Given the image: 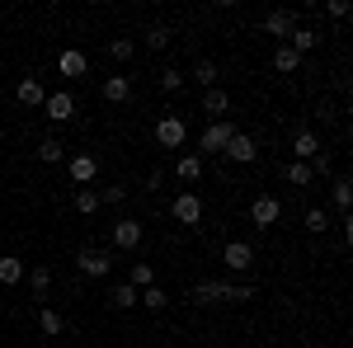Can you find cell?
Instances as JSON below:
<instances>
[{"label":"cell","instance_id":"obj_26","mask_svg":"<svg viewBox=\"0 0 353 348\" xmlns=\"http://www.w3.org/2000/svg\"><path fill=\"white\" fill-rule=\"evenodd\" d=\"M99 207H104L99 188H76V212H81V216H94Z\"/></svg>","mask_w":353,"mask_h":348},{"label":"cell","instance_id":"obj_10","mask_svg":"<svg viewBox=\"0 0 353 348\" xmlns=\"http://www.w3.org/2000/svg\"><path fill=\"white\" fill-rule=\"evenodd\" d=\"M292 28H297V10H269V14H264V33L278 38V43H288Z\"/></svg>","mask_w":353,"mask_h":348},{"label":"cell","instance_id":"obj_3","mask_svg":"<svg viewBox=\"0 0 353 348\" xmlns=\"http://www.w3.org/2000/svg\"><path fill=\"white\" fill-rule=\"evenodd\" d=\"M156 141H161L165 151H179V146L189 141V123H184V118H174V113H165L161 123H156Z\"/></svg>","mask_w":353,"mask_h":348},{"label":"cell","instance_id":"obj_18","mask_svg":"<svg viewBox=\"0 0 353 348\" xmlns=\"http://www.w3.org/2000/svg\"><path fill=\"white\" fill-rule=\"evenodd\" d=\"M57 66H61V76H71V81H81L85 71H90V61H85V52H76V48H66V52L57 57Z\"/></svg>","mask_w":353,"mask_h":348},{"label":"cell","instance_id":"obj_1","mask_svg":"<svg viewBox=\"0 0 353 348\" xmlns=\"http://www.w3.org/2000/svg\"><path fill=\"white\" fill-rule=\"evenodd\" d=\"M189 296L198 301V306H226V301L241 306V301H254L259 287H254V283H221V278H208V283H193Z\"/></svg>","mask_w":353,"mask_h":348},{"label":"cell","instance_id":"obj_34","mask_svg":"<svg viewBox=\"0 0 353 348\" xmlns=\"http://www.w3.org/2000/svg\"><path fill=\"white\" fill-rule=\"evenodd\" d=\"M141 306H146V311H165V306H170V292L156 283V287H146V292H141Z\"/></svg>","mask_w":353,"mask_h":348},{"label":"cell","instance_id":"obj_35","mask_svg":"<svg viewBox=\"0 0 353 348\" xmlns=\"http://www.w3.org/2000/svg\"><path fill=\"white\" fill-rule=\"evenodd\" d=\"M109 57H113V61H132V57H137V43H132V38H113V43H109Z\"/></svg>","mask_w":353,"mask_h":348},{"label":"cell","instance_id":"obj_6","mask_svg":"<svg viewBox=\"0 0 353 348\" xmlns=\"http://www.w3.org/2000/svg\"><path fill=\"white\" fill-rule=\"evenodd\" d=\"M43 118H48V123H71V118H76V94H71V90L48 94V99H43Z\"/></svg>","mask_w":353,"mask_h":348},{"label":"cell","instance_id":"obj_24","mask_svg":"<svg viewBox=\"0 0 353 348\" xmlns=\"http://www.w3.org/2000/svg\"><path fill=\"white\" fill-rule=\"evenodd\" d=\"M0 283H5V287L24 283V259H19V254H0Z\"/></svg>","mask_w":353,"mask_h":348},{"label":"cell","instance_id":"obj_7","mask_svg":"<svg viewBox=\"0 0 353 348\" xmlns=\"http://www.w3.org/2000/svg\"><path fill=\"white\" fill-rule=\"evenodd\" d=\"M278 216H283V203H278L273 193H259V198L250 203V221H254L259 231H269V226H278Z\"/></svg>","mask_w":353,"mask_h":348},{"label":"cell","instance_id":"obj_8","mask_svg":"<svg viewBox=\"0 0 353 348\" xmlns=\"http://www.w3.org/2000/svg\"><path fill=\"white\" fill-rule=\"evenodd\" d=\"M231 165H254L259 161V146H254V136L250 132H231V141H226V151H221Z\"/></svg>","mask_w":353,"mask_h":348},{"label":"cell","instance_id":"obj_14","mask_svg":"<svg viewBox=\"0 0 353 348\" xmlns=\"http://www.w3.org/2000/svg\"><path fill=\"white\" fill-rule=\"evenodd\" d=\"M14 99L24 108H43V99H48V90H43V81L38 76H24V81L14 85Z\"/></svg>","mask_w":353,"mask_h":348},{"label":"cell","instance_id":"obj_13","mask_svg":"<svg viewBox=\"0 0 353 348\" xmlns=\"http://www.w3.org/2000/svg\"><path fill=\"white\" fill-rule=\"evenodd\" d=\"M203 113H208V123H217V118H226V113H231V94H226L221 85H212V90H203Z\"/></svg>","mask_w":353,"mask_h":348},{"label":"cell","instance_id":"obj_23","mask_svg":"<svg viewBox=\"0 0 353 348\" xmlns=\"http://www.w3.org/2000/svg\"><path fill=\"white\" fill-rule=\"evenodd\" d=\"M38 329H43L48 339H61V329H66L61 311H52V306H38Z\"/></svg>","mask_w":353,"mask_h":348},{"label":"cell","instance_id":"obj_31","mask_svg":"<svg viewBox=\"0 0 353 348\" xmlns=\"http://www.w3.org/2000/svg\"><path fill=\"white\" fill-rule=\"evenodd\" d=\"M334 207H339V212L349 216V203H353V184H349V174H334Z\"/></svg>","mask_w":353,"mask_h":348},{"label":"cell","instance_id":"obj_22","mask_svg":"<svg viewBox=\"0 0 353 348\" xmlns=\"http://www.w3.org/2000/svg\"><path fill=\"white\" fill-rule=\"evenodd\" d=\"M174 179L198 184V179H203V156H179V161H174Z\"/></svg>","mask_w":353,"mask_h":348},{"label":"cell","instance_id":"obj_27","mask_svg":"<svg viewBox=\"0 0 353 348\" xmlns=\"http://www.w3.org/2000/svg\"><path fill=\"white\" fill-rule=\"evenodd\" d=\"M61 156H66L61 136H43V141H38V161L43 165H61Z\"/></svg>","mask_w":353,"mask_h":348},{"label":"cell","instance_id":"obj_20","mask_svg":"<svg viewBox=\"0 0 353 348\" xmlns=\"http://www.w3.org/2000/svg\"><path fill=\"white\" fill-rule=\"evenodd\" d=\"M104 99H109V104H128V99H132V81H128V76H109V81H104Z\"/></svg>","mask_w":353,"mask_h":348},{"label":"cell","instance_id":"obj_9","mask_svg":"<svg viewBox=\"0 0 353 348\" xmlns=\"http://www.w3.org/2000/svg\"><path fill=\"white\" fill-rule=\"evenodd\" d=\"M221 264L231 268V273H250V268H254V249H250V240H226Z\"/></svg>","mask_w":353,"mask_h":348},{"label":"cell","instance_id":"obj_16","mask_svg":"<svg viewBox=\"0 0 353 348\" xmlns=\"http://www.w3.org/2000/svg\"><path fill=\"white\" fill-rule=\"evenodd\" d=\"M109 306L113 311H137V306H141V292H137L132 283H118V287L109 292Z\"/></svg>","mask_w":353,"mask_h":348},{"label":"cell","instance_id":"obj_2","mask_svg":"<svg viewBox=\"0 0 353 348\" xmlns=\"http://www.w3.org/2000/svg\"><path fill=\"white\" fill-rule=\"evenodd\" d=\"M76 268H81V278H94V283H104L113 273V254L109 249H94V245H81V254H76Z\"/></svg>","mask_w":353,"mask_h":348},{"label":"cell","instance_id":"obj_37","mask_svg":"<svg viewBox=\"0 0 353 348\" xmlns=\"http://www.w3.org/2000/svg\"><path fill=\"white\" fill-rule=\"evenodd\" d=\"M325 14L330 19H349V5L344 0H325Z\"/></svg>","mask_w":353,"mask_h":348},{"label":"cell","instance_id":"obj_36","mask_svg":"<svg viewBox=\"0 0 353 348\" xmlns=\"http://www.w3.org/2000/svg\"><path fill=\"white\" fill-rule=\"evenodd\" d=\"M128 193H132V188H128V184H109V188H104V193H99V198H104V207H109V203H113V207H118V203H128Z\"/></svg>","mask_w":353,"mask_h":348},{"label":"cell","instance_id":"obj_12","mask_svg":"<svg viewBox=\"0 0 353 348\" xmlns=\"http://www.w3.org/2000/svg\"><path fill=\"white\" fill-rule=\"evenodd\" d=\"M141 236H146V231H141L137 216H118V221H113V245H118V249H137Z\"/></svg>","mask_w":353,"mask_h":348},{"label":"cell","instance_id":"obj_19","mask_svg":"<svg viewBox=\"0 0 353 348\" xmlns=\"http://www.w3.org/2000/svg\"><path fill=\"white\" fill-rule=\"evenodd\" d=\"M273 71H278V76H297V71H301V57L292 52L288 43H278V52H273Z\"/></svg>","mask_w":353,"mask_h":348},{"label":"cell","instance_id":"obj_17","mask_svg":"<svg viewBox=\"0 0 353 348\" xmlns=\"http://www.w3.org/2000/svg\"><path fill=\"white\" fill-rule=\"evenodd\" d=\"M288 48H292V52L297 57H306V52H316V48H321V33H316V28H292V38H288Z\"/></svg>","mask_w":353,"mask_h":348},{"label":"cell","instance_id":"obj_4","mask_svg":"<svg viewBox=\"0 0 353 348\" xmlns=\"http://www.w3.org/2000/svg\"><path fill=\"white\" fill-rule=\"evenodd\" d=\"M231 132H236V127H231L226 118L208 123V127H203V136H198V151H203V156H221V151H226V141H231Z\"/></svg>","mask_w":353,"mask_h":348},{"label":"cell","instance_id":"obj_30","mask_svg":"<svg viewBox=\"0 0 353 348\" xmlns=\"http://www.w3.org/2000/svg\"><path fill=\"white\" fill-rule=\"evenodd\" d=\"M128 283H132L137 292L156 287V268H151V264H132V268H128Z\"/></svg>","mask_w":353,"mask_h":348},{"label":"cell","instance_id":"obj_25","mask_svg":"<svg viewBox=\"0 0 353 348\" xmlns=\"http://www.w3.org/2000/svg\"><path fill=\"white\" fill-rule=\"evenodd\" d=\"M141 43H146L151 52H165V48L174 43V28H170V24H151V28H146V38H141Z\"/></svg>","mask_w":353,"mask_h":348},{"label":"cell","instance_id":"obj_11","mask_svg":"<svg viewBox=\"0 0 353 348\" xmlns=\"http://www.w3.org/2000/svg\"><path fill=\"white\" fill-rule=\"evenodd\" d=\"M325 146H321V136L311 132V127H301V132H292V161H301V165H311L316 156H321Z\"/></svg>","mask_w":353,"mask_h":348},{"label":"cell","instance_id":"obj_21","mask_svg":"<svg viewBox=\"0 0 353 348\" xmlns=\"http://www.w3.org/2000/svg\"><path fill=\"white\" fill-rule=\"evenodd\" d=\"M66 170H71V179H76V184H90V179L99 174V161H94V156H71Z\"/></svg>","mask_w":353,"mask_h":348},{"label":"cell","instance_id":"obj_33","mask_svg":"<svg viewBox=\"0 0 353 348\" xmlns=\"http://www.w3.org/2000/svg\"><path fill=\"white\" fill-rule=\"evenodd\" d=\"M184 85H189L184 71H174V66H165V71H161V90H165V94H179Z\"/></svg>","mask_w":353,"mask_h":348},{"label":"cell","instance_id":"obj_28","mask_svg":"<svg viewBox=\"0 0 353 348\" xmlns=\"http://www.w3.org/2000/svg\"><path fill=\"white\" fill-rule=\"evenodd\" d=\"M283 179H288L292 188H306L311 179H316V174H311V165H301V161H288V165H283Z\"/></svg>","mask_w":353,"mask_h":348},{"label":"cell","instance_id":"obj_5","mask_svg":"<svg viewBox=\"0 0 353 348\" xmlns=\"http://www.w3.org/2000/svg\"><path fill=\"white\" fill-rule=\"evenodd\" d=\"M170 216H174L179 226H198V221H203V198H198V193H189V188H184V193H174Z\"/></svg>","mask_w":353,"mask_h":348},{"label":"cell","instance_id":"obj_29","mask_svg":"<svg viewBox=\"0 0 353 348\" xmlns=\"http://www.w3.org/2000/svg\"><path fill=\"white\" fill-rule=\"evenodd\" d=\"M193 85H203V90H212V85L221 81V71H217V61H198L193 66V76H189Z\"/></svg>","mask_w":353,"mask_h":348},{"label":"cell","instance_id":"obj_15","mask_svg":"<svg viewBox=\"0 0 353 348\" xmlns=\"http://www.w3.org/2000/svg\"><path fill=\"white\" fill-rule=\"evenodd\" d=\"M28 287H33V301H48V292H52V268L33 264L28 268Z\"/></svg>","mask_w":353,"mask_h":348},{"label":"cell","instance_id":"obj_32","mask_svg":"<svg viewBox=\"0 0 353 348\" xmlns=\"http://www.w3.org/2000/svg\"><path fill=\"white\" fill-rule=\"evenodd\" d=\"M301 226H306L311 236H325V231H330V216H325V207H311V212L301 216Z\"/></svg>","mask_w":353,"mask_h":348}]
</instances>
